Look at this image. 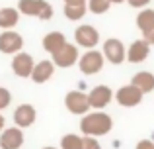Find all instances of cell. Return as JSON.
Returning <instances> with one entry per match:
<instances>
[{
    "label": "cell",
    "instance_id": "obj_12",
    "mask_svg": "<svg viewBox=\"0 0 154 149\" xmlns=\"http://www.w3.org/2000/svg\"><path fill=\"white\" fill-rule=\"evenodd\" d=\"M23 145V134L20 128H8L0 135V149H20Z\"/></svg>",
    "mask_w": 154,
    "mask_h": 149
},
{
    "label": "cell",
    "instance_id": "obj_13",
    "mask_svg": "<svg viewBox=\"0 0 154 149\" xmlns=\"http://www.w3.org/2000/svg\"><path fill=\"white\" fill-rule=\"evenodd\" d=\"M53 73H55V63L53 61H39L33 65V71H31V80L37 84H43L47 83V80L53 76Z\"/></svg>",
    "mask_w": 154,
    "mask_h": 149
},
{
    "label": "cell",
    "instance_id": "obj_22",
    "mask_svg": "<svg viewBox=\"0 0 154 149\" xmlns=\"http://www.w3.org/2000/svg\"><path fill=\"white\" fill-rule=\"evenodd\" d=\"M60 147L63 149H80L82 147V138L74 135V134H68L60 139Z\"/></svg>",
    "mask_w": 154,
    "mask_h": 149
},
{
    "label": "cell",
    "instance_id": "obj_3",
    "mask_svg": "<svg viewBox=\"0 0 154 149\" xmlns=\"http://www.w3.org/2000/svg\"><path fill=\"white\" fill-rule=\"evenodd\" d=\"M103 53L96 49H88L82 57H78V67L84 75H96L102 71L103 67Z\"/></svg>",
    "mask_w": 154,
    "mask_h": 149
},
{
    "label": "cell",
    "instance_id": "obj_23",
    "mask_svg": "<svg viewBox=\"0 0 154 149\" xmlns=\"http://www.w3.org/2000/svg\"><path fill=\"white\" fill-rule=\"evenodd\" d=\"M10 102H12L10 90H8V88H4V86H0V110L8 108V106H10Z\"/></svg>",
    "mask_w": 154,
    "mask_h": 149
},
{
    "label": "cell",
    "instance_id": "obj_11",
    "mask_svg": "<svg viewBox=\"0 0 154 149\" xmlns=\"http://www.w3.org/2000/svg\"><path fill=\"white\" fill-rule=\"evenodd\" d=\"M33 57H31L29 53H23V51H18V53H14V59H12V71H14L18 76H29L31 71H33Z\"/></svg>",
    "mask_w": 154,
    "mask_h": 149
},
{
    "label": "cell",
    "instance_id": "obj_4",
    "mask_svg": "<svg viewBox=\"0 0 154 149\" xmlns=\"http://www.w3.org/2000/svg\"><path fill=\"white\" fill-rule=\"evenodd\" d=\"M51 57H53L55 67L68 69V67H72L76 61H78V49H76V45H72V43L66 41L64 45H60L55 53H51Z\"/></svg>",
    "mask_w": 154,
    "mask_h": 149
},
{
    "label": "cell",
    "instance_id": "obj_16",
    "mask_svg": "<svg viewBox=\"0 0 154 149\" xmlns=\"http://www.w3.org/2000/svg\"><path fill=\"white\" fill-rule=\"evenodd\" d=\"M20 22V10L18 8H0V28L2 30H10Z\"/></svg>",
    "mask_w": 154,
    "mask_h": 149
},
{
    "label": "cell",
    "instance_id": "obj_7",
    "mask_svg": "<svg viewBox=\"0 0 154 149\" xmlns=\"http://www.w3.org/2000/svg\"><path fill=\"white\" fill-rule=\"evenodd\" d=\"M143 94H144V92L140 90V88H137L135 84H125V86H121L119 90H117L115 98H117V102H119V106L131 108V106H137V104H140V100H143Z\"/></svg>",
    "mask_w": 154,
    "mask_h": 149
},
{
    "label": "cell",
    "instance_id": "obj_28",
    "mask_svg": "<svg viewBox=\"0 0 154 149\" xmlns=\"http://www.w3.org/2000/svg\"><path fill=\"white\" fill-rule=\"evenodd\" d=\"M64 4H72V6H82V4H86L88 0H63Z\"/></svg>",
    "mask_w": 154,
    "mask_h": 149
},
{
    "label": "cell",
    "instance_id": "obj_9",
    "mask_svg": "<svg viewBox=\"0 0 154 149\" xmlns=\"http://www.w3.org/2000/svg\"><path fill=\"white\" fill-rule=\"evenodd\" d=\"M76 43L82 47H86V49H94L96 45L100 43V31L96 30L94 26H90V24H84V26L76 28Z\"/></svg>",
    "mask_w": 154,
    "mask_h": 149
},
{
    "label": "cell",
    "instance_id": "obj_15",
    "mask_svg": "<svg viewBox=\"0 0 154 149\" xmlns=\"http://www.w3.org/2000/svg\"><path fill=\"white\" fill-rule=\"evenodd\" d=\"M148 51H150V45H148L144 39H137L127 49V59L131 63H143L144 59L148 57Z\"/></svg>",
    "mask_w": 154,
    "mask_h": 149
},
{
    "label": "cell",
    "instance_id": "obj_17",
    "mask_svg": "<svg viewBox=\"0 0 154 149\" xmlns=\"http://www.w3.org/2000/svg\"><path fill=\"white\" fill-rule=\"evenodd\" d=\"M41 43H43V49H45L47 53H55L60 45L66 43V37H64V34H60V31H49V34L43 37Z\"/></svg>",
    "mask_w": 154,
    "mask_h": 149
},
{
    "label": "cell",
    "instance_id": "obj_1",
    "mask_svg": "<svg viewBox=\"0 0 154 149\" xmlns=\"http://www.w3.org/2000/svg\"><path fill=\"white\" fill-rule=\"evenodd\" d=\"M113 122L107 114L103 112H94V114H86L80 122V130H82L84 135H105L109 130H111Z\"/></svg>",
    "mask_w": 154,
    "mask_h": 149
},
{
    "label": "cell",
    "instance_id": "obj_26",
    "mask_svg": "<svg viewBox=\"0 0 154 149\" xmlns=\"http://www.w3.org/2000/svg\"><path fill=\"white\" fill-rule=\"evenodd\" d=\"M129 4H131L133 8H146L148 4H150V0H127Z\"/></svg>",
    "mask_w": 154,
    "mask_h": 149
},
{
    "label": "cell",
    "instance_id": "obj_18",
    "mask_svg": "<svg viewBox=\"0 0 154 149\" xmlns=\"http://www.w3.org/2000/svg\"><path fill=\"white\" fill-rule=\"evenodd\" d=\"M131 84H135L143 92H150V90H154V75L148 73V71H140V73H137L133 76Z\"/></svg>",
    "mask_w": 154,
    "mask_h": 149
},
{
    "label": "cell",
    "instance_id": "obj_6",
    "mask_svg": "<svg viewBox=\"0 0 154 149\" xmlns=\"http://www.w3.org/2000/svg\"><path fill=\"white\" fill-rule=\"evenodd\" d=\"M102 53H103V57L107 59L109 63H113V65H121V63L127 59V51H125L123 43H121L119 39H115V37L105 39Z\"/></svg>",
    "mask_w": 154,
    "mask_h": 149
},
{
    "label": "cell",
    "instance_id": "obj_31",
    "mask_svg": "<svg viewBox=\"0 0 154 149\" xmlns=\"http://www.w3.org/2000/svg\"><path fill=\"white\" fill-rule=\"evenodd\" d=\"M43 149H55V147H43Z\"/></svg>",
    "mask_w": 154,
    "mask_h": 149
},
{
    "label": "cell",
    "instance_id": "obj_29",
    "mask_svg": "<svg viewBox=\"0 0 154 149\" xmlns=\"http://www.w3.org/2000/svg\"><path fill=\"white\" fill-rule=\"evenodd\" d=\"M2 130H4V116L0 114V131H2Z\"/></svg>",
    "mask_w": 154,
    "mask_h": 149
},
{
    "label": "cell",
    "instance_id": "obj_14",
    "mask_svg": "<svg viewBox=\"0 0 154 149\" xmlns=\"http://www.w3.org/2000/svg\"><path fill=\"white\" fill-rule=\"evenodd\" d=\"M35 116H37V112L31 104H22L14 112V122L18 124V128H29L35 122Z\"/></svg>",
    "mask_w": 154,
    "mask_h": 149
},
{
    "label": "cell",
    "instance_id": "obj_24",
    "mask_svg": "<svg viewBox=\"0 0 154 149\" xmlns=\"http://www.w3.org/2000/svg\"><path fill=\"white\" fill-rule=\"evenodd\" d=\"M80 149H102V145H100L98 139H94L92 135H86V138H82V147Z\"/></svg>",
    "mask_w": 154,
    "mask_h": 149
},
{
    "label": "cell",
    "instance_id": "obj_27",
    "mask_svg": "<svg viewBox=\"0 0 154 149\" xmlns=\"http://www.w3.org/2000/svg\"><path fill=\"white\" fill-rule=\"evenodd\" d=\"M137 149H154V141H150V139H143V141L137 143Z\"/></svg>",
    "mask_w": 154,
    "mask_h": 149
},
{
    "label": "cell",
    "instance_id": "obj_20",
    "mask_svg": "<svg viewBox=\"0 0 154 149\" xmlns=\"http://www.w3.org/2000/svg\"><path fill=\"white\" fill-rule=\"evenodd\" d=\"M86 12H88V6H86V4H82V6L64 4V16H66L68 20H72V22H78V20H82L84 16H86Z\"/></svg>",
    "mask_w": 154,
    "mask_h": 149
},
{
    "label": "cell",
    "instance_id": "obj_2",
    "mask_svg": "<svg viewBox=\"0 0 154 149\" xmlns=\"http://www.w3.org/2000/svg\"><path fill=\"white\" fill-rule=\"evenodd\" d=\"M18 10H20V14L37 16L39 20H51L53 18V6L47 0H20Z\"/></svg>",
    "mask_w": 154,
    "mask_h": 149
},
{
    "label": "cell",
    "instance_id": "obj_8",
    "mask_svg": "<svg viewBox=\"0 0 154 149\" xmlns=\"http://www.w3.org/2000/svg\"><path fill=\"white\" fill-rule=\"evenodd\" d=\"M64 106L68 108V112L72 114H86L90 110V102H88V94L80 90H70L64 96Z\"/></svg>",
    "mask_w": 154,
    "mask_h": 149
},
{
    "label": "cell",
    "instance_id": "obj_30",
    "mask_svg": "<svg viewBox=\"0 0 154 149\" xmlns=\"http://www.w3.org/2000/svg\"><path fill=\"white\" fill-rule=\"evenodd\" d=\"M111 4H121V2H127V0H109Z\"/></svg>",
    "mask_w": 154,
    "mask_h": 149
},
{
    "label": "cell",
    "instance_id": "obj_10",
    "mask_svg": "<svg viewBox=\"0 0 154 149\" xmlns=\"http://www.w3.org/2000/svg\"><path fill=\"white\" fill-rule=\"evenodd\" d=\"M113 98V92L107 84H98V86L92 88V92L88 94V102H90V108H98L102 110L105 108Z\"/></svg>",
    "mask_w": 154,
    "mask_h": 149
},
{
    "label": "cell",
    "instance_id": "obj_21",
    "mask_svg": "<svg viewBox=\"0 0 154 149\" xmlns=\"http://www.w3.org/2000/svg\"><path fill=\"white\" fill-rule=\"evenodd\" d=\"M86 6L92 14H105L109 10V6H111V2L109 0H88Z\"/></svg>",
    "mask_w": 154,
    "mask_h": 149
},
{
    "label": "cell",
    "instance_id": "obj_25",
    "mask_svg": "<svg viewBox=\"0 0 154 149\" xmlns=\"http://www.w3.org/2000/svg\"><path fill=\"white\" fill-rule=\"evenodd\" d=\"M143 35H144L143 39H144V41L148 43V45H154V26L150 28V30H146V31H144Z\"/></svg>",
    "mask_w": 154,
    "mask_h": 149
},
{
    "label": "cell",
    "instance_id": "obj_5",
    "mask_svg": "<svg viewBox=\"0 0 154 149\" xmlns=\"http://www.w3.org/2000/svg\"><path fill=\"white\" fill-rule=\"evenodd\" d=\"M23 47V37L14 30H4L0 34V53L14 55L18 51H22Z\"/></svg>",
    "mask_w": 154,
    "mask_h": 149
},
{
    "label": "cell",
    "instance_id": "obj_19",
    "mask_svg": "<svg viewBox=\"0 0 154 149\" xmlns=\"http://www.w3.org/2000/svg\"><path fill=\"white\" fill-rule=\"evenodd\" d=\"M152 26H154V10L152 8H143V12H139V16H137V28L144 34Z\"/></svg>",
    "mask_w": 154,
    "mask_h": 149
}]
</instances>
